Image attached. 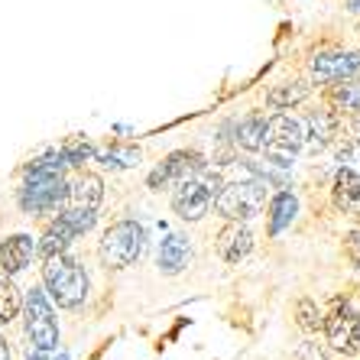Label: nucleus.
Here are the masks:
<instances>
[{
	"mask_svg": "<svg viewBox=\"0 0 360 360\" xmlns=\"http://www.w3.org/2000/svg\"><path fill=\"white\" fill-rule=\"evenodd\" d=\"M68 162L62 160V153H46L36 162H30L26 179L20 185V208L30 214H42V211L62 208L65 205V179Z\"/></svg>",
	"mask_w": 360,
	"mask_h": 360,
	"instance_id": "f257e3e1",
	"label": "nucleus"
},
{
	"mask_svg": "<svg viewBox=\"0 0 360 360\" xmlns=\"http://www.w3.org/2000/svg\"><path fill=\"white\" fill-rule=\"evenodd\" d=\"M42 289L59 309H82L88 299V273L75 257L56 253L49 260H42Z\"/></svg>",
	"mask_w": 360,
	"mask_h": 360,
	"instance_id": "f03ea898",
	"label": "nucleus"
},
{
	"mask_svg": "<svg viewBox=\"0 0 360 360\" xmlns=\"http://www.w3.org/2000/svg\"><path fill=\"white\" fill-rule=\"evenodd\" d=\"M224 188V179L214 172V169H198L195 176L182 179L176 185V192H172V211H176L182 221L195 224L214 208V201H218V192Z\"/></svg>",
	"mask_w": 360,
	"mask_h": 360,
	"instance_id": "7ed1b4c3",
	"label": "nucleus"
},
{
	"mask_svg": "<svg viewBox=\"0 0 360 360\" xmlns=\"http://www.w3.org/2000/svg\"><path fill=\"white\" fill-rule=\"evenodd\" d=\"M104 201V182L91 172H78L75 179H68L65 188V205H62V218L78 231V237L88 234L98 224V208Z\"/></svg>",
	"mask_w": 360,
	"mask_h": 360,
	"instance_id": "20e7f679",
	"label": "nucleus"
},
{
	"mask_svg": "<svg viewBox=\"0 0 360 360\" xmlns=\"http://www.w3.org/2000/svg\"><path fill=\"white\" fill-rule=\"evenodd\" d=\"M321 335L328 338V347L341 357H360V311L347 295H335L325 309V328Z\"/></svg>",
	"mask_w": 360,
	"mask_h": 360,
	"instance_id": "39448f33",
	"label": "nucleus"
},
{
	"mask_svg": "<svg viewBox=\"0 0 360 360\" xmlns=\"http://www.w3.org/2000/svg\"><path fill=\"white\" fill-rule=\"evenodd\" d=\"M269 205V188L263 179H237L218 192L214 211L224 221H253Z\"/></svg>",
	"mask_w": 360,
	"mask_h": 360,
	"instance_id": "423d86ee",
	"label": "nucleus"
},
{
	"mask_svg": "<svg viewBox=\"0 0 360 360\" xmlns=\"http://www.w3.org/2000/svg\"><path fill=\"white\" fill-rule=\"evenodd\" d=\"M23 315H26L23 335H26V341L33 344V351H56L59 347V319H56L52 299L42 285L26 292Z\"/></svg>",
	"mask_w": 360,
	"mask_h": 360,
	"instance_id": "0eeeda50",
	"label": "nucleus"
},
{
	"mask_svg": "<svg viewBox=\"0 0 360 360\" xmlns=\"http://www.w3.org/2000/svg\"><path fill=\"white\" fill-rule=\"evenodd\" d=\"M143 247H146V231L136 221H117L101 237L98 257L108 269H127L140 260Z\"/></svg>",
	"mask_w": 360,
	"mask_h": 360,
	"instance_id": "6e6552de",
	"label": "nucleus"
},
{
	"mask_svg": "<svg viewBox=\"0 0 360 360\" xmlns=\"http://www.w3.org/2000/svg\"><path fill=\"white\" fill-rule=\"evenodd\" d=\"M305 146V124L295 120L292 114H276L273 120H266V146L269 160L279 166H289Z\"/></svg>",
	"mask_w": 360,
	"mask_h": 360,
	"instance_id": "1a4fd4ad",
	"label": "nucleus"
},
{
	"mask_svg": "<svg viewBox=\"0 0 360 360\" xmlns=\"http://www.w3.org/2000/svg\"><path fill=\"white\" fill-rule=\"evenodd\" d=\"M257 247V234H253L250 221H224V227L214 237V250L227 266H237L253 253Z\"/></svg>",
	"mask_w": 360,
	"mask_h": 360,
	"instance_id": "9d476101",
	"label": "nucleus"
},
{
	"mask_svg": "<svg viewBox=\"0 0 360 360\" xmlns=\"http://www.w3.org/2000/svg\"><path fill=\"white\" fill-rule=\"evenodd\" d=\"M198 169H205V160H201L198 153H172V156H166V160L146 176V188H150V192L176 188L182 179L195 176Z\"/></svg>",
	"mask_w": 360,
	"mask_h": 360,
	"instance_id": "9b49d317",
	"label": "nucleus"
},
{
	"mask_svg": "<svg viewBox=\"0 0 360 360\" xmlns=\"http://www.w3.org/2000/svg\"><path fill=\"white\" fill-rule=\"evenodd\" d=\"M309 75L315 84H338L344 78L360 75V52H319L311 59Z\"/></svg>",
	"mask_w": 360,
	"mask_h": 360,
	"instance_id": "f8f14e48",
	"label": "nucleus"
},
{
	"mask_svg": "<svg viewBox=\"0 0 360 360\" xmlns=\"http://www.w3.org/2000/svg\"><path fill=\"white\" fill-rule=\"evenodd\" d=\"M192 260H195V247L188 240V234L169 231L160 240V247H156V269L162 276H179V273L192 266Z\"/></svg>",
	"mask_w": 360,
	"mask_h": 360,
	"instance_id": "ddd939ff",
	"label": "nucleus"
},
{
	"mask_svg": "<svg viewBox=\"0 0 360 360\" xmlns=\"http://www.w3.org/2000/svg\"><path fill=\"white\" fill-rule=\"evenodd\" d=\"M331 205H335L341 214L360 218V172L338 166L335 182H331Z\"/></svg>",
	"mask_w": 360,
	"mask_h": 360,
	"instance_id": "4468645a",
	"label": "nucleus"
},
{
	"mask_svg": "<svg viewBox=\"0 0 360 360\" xmlns=\"http://www.w3.org/2000/svg\"><path fill=\"white\" fill-rule=\"evenodd\" d=\"M36 253V243L30 234H10L7 240H0V269L7 276H17L23 269H30Z\"/></svg>",
	"mask_w": 360,
	"mask_h": 360,
	"instance_id": "2eb2a0df",
	"label": "nucleus"
},
{
	"mask_svg": "<svg viewBox=\"0 0 360 360\" xmlns=\"http://www.w3.org/2000/svg\"><path fill=\"white\" fill-rule=\"evenodd\" d=\"M295 218H299V198L292 192H276L266 205V237L269 240L283 237Z\"/></svg>",
	"mask_w": 360,
	"mask_h": 360,
	"instance_id": "dca6fc26",
	"label": "nucleus"
},
{
	"mask_svg": "<svg viewBox=\"0 0 360 360\" xmlns=\"http://www.w3.org/2000/svg\"><path fill=\"white\" fill-rule=\"evenodd\" d=\"M309 130H305V143H311V150H321L328 143H335L341 134V114L338 110H311L309 114Z\"/></svg>",
	"mask_w": 360,
	"mask_h": 360,
	"instance_id": "f3484780",
	"label": "nucleus"
},
{
	"mask_svg": "<svg viewBox=\"0 0 360 360\" xmlns=\"http://www.w3.org/2000/svg\"><path fill=\"white\" fill-rule=\"evenodd\" d=\"M75 237H78V231L59 214V218L46 227V234H42V240H39L36 250H39L42 260H49V257H56V253H68V247L75 243Z\"/></svg>",
	"mask_w": 360,
	"mask_h": 360,
	"instance_id": "a211bd4d",
	"label": "nucleus"
},
{
	"mask_svg": "<svg viewBox=\"0 0 360 360\" xmlns=\"http://www.w3.org/2000/svg\"><path fill=\"white\" fill-rule=\"evenodd\" d=\"M292 321L305 338H315L321 328H325V309H321L311 295H299V299L292 302Z\"/></svg>",
	"mask_w": 360,
	"mask_h": 360,
	"instance_id": "6ab92c4d",
	"label": "nucleus"
},
{
	"mask_svg": "<svg viewBox=\"0 0 360 360\" xmlns=\"http://www.w3.org/2000/svg\"><path fill=\"white\" fill-rule=\"evenodd\" d=\"M328 104L338 114H357L360 110V78H344L328 91Z\"/></svg>",
	"mask_w": 360,
	"mask_h": 360,
	"instance_id": "aec40b11",
	"label": "nucleus"
},
{
	"mask_svg": "<svg viewBox=\"0 0 360 360\" xmlns=\"http://www.w3.org/2000/svg\"><path fill=\"white\" fill-rule=\"evenodd\" d=\"M234 140L240 143L247 153H260L266 146V120L260 114H250L234 127Z\"/></svg>",
	"mask_w": 360,
	"mask_h": 360,
	"instance_id": "412c9836",
	"label": "nucleus"
},
{
	"mask_svg": "<svg viewBox=\"0 0 360 360\" xmlns=\"http://www.w3.org/2000/svg\"><path fill=\"white\" fill-rule=\"evenodd\" d=\"M20 311H23V299H20L13 279L0 269V325H10Z\"/></svg>",
	"mask_w": 360,
	"mask_h": 360,
	"instance_id": "4be33fe9",
	"label": "nucleus"
},
{
	"mask_svg": "<svg viewBox=\"0 0 360 360\" xmlns=\"http://www.w3.org/2000/svg\"><path fill=\"white\" fill-rule=\"evenodd\" d=\"M305 84H285V88H273V91H269V108L273 110H279V114H283L285 108H295V104H302V101H305Z\"/></svg>",
	"mask_w": 360,
	"mask_h": 360,
	"instance_id": "5701e85b",
	"label": "nucleus"
},
{
	"mask_svg": "<svg viewBox=\"0 0 360 360\" xmlns=\"http://www.w3.org/2000/svg\"><path fill=\"white\" fill-rule=\"evenodd\" d=\"M98 162L104 169H130L140 162V150H104V153H94Z\"/></svg>",
	"mask_w": 360,
	"mask_h": 360,
	"instance_id": "b1692460",
	"label": "nucleus"
},
{
	"mask_svg": "<svg viewBox=\"0 0 360 360\" xmlns=\"http://www.w3.org/2000/svg\"><path fill=\"white\" fill-rule=\"evenodd\" d=\"M341 253H344V260L360 273V227H354V231H347L341 237Z\"/></svg>",
	"mask_w": 360,
	"mask_h": 360,
	"instance_id": "393cba45",
	"label": "nucleus"
},
{
	"mask_svg": "<svg viewBox=\"0 0 360 360\" xmlns=\"http://www.w3.org/2000/svg\"><path fill=\"white\" fill-rule=\"evenodd\" d=\"M295 360H328V357H325V351L319 347L315 338H302L299 347H295Z\"/></svg>",
	"mask_w": 360,
	"mask_h": 360,
	"instance_id": "a878e982",
	"label": "nucleus"
},
{
	"mask_svg": "<svg viewBox=\"0 0 360 360\" xmlns=\"http://www.w3.org/2000/svg\"><path fill=\"white\" fill-rule=\"evenodd\" d=\"M26 360H68V354H52V351H33V354H26Z\"/></svg>",
	"mask_w": 360,
	"mask_h": 360,
	"instance_id": "bb28decb",
	"label": "nucleus"
},
{
	"mask_svg": "<svg viewBox=\"0 0 360 360\" xmlns=\"http://www.w3.org/2000/svg\"><path fill=\"white\" fill-rule=\"evenodd\" d=\"M347 136H351L354 143H360V110L351 117V124H347Z\"/></svg>",
	"mask_w": 360,
	"mask_h": 360,
	"instance_id": "cd10ccee",
	"label": "nucleus"
},
{
	"mask_svg": "<svg viewBox=\"0 0 360 360\" xmlns=\"http://www.w3.org/2000/svg\"><path fill=\"white\" fill-rule=\"evenodd\" d=\"M0 360H10V347H7V341H4V335H0Z\"/></svg>",
	"mask_w": 360,
	"mask_h": 360,
	"instance_id": "c85d7f7f",
	"label": "nucleus"
}]
</instances>
